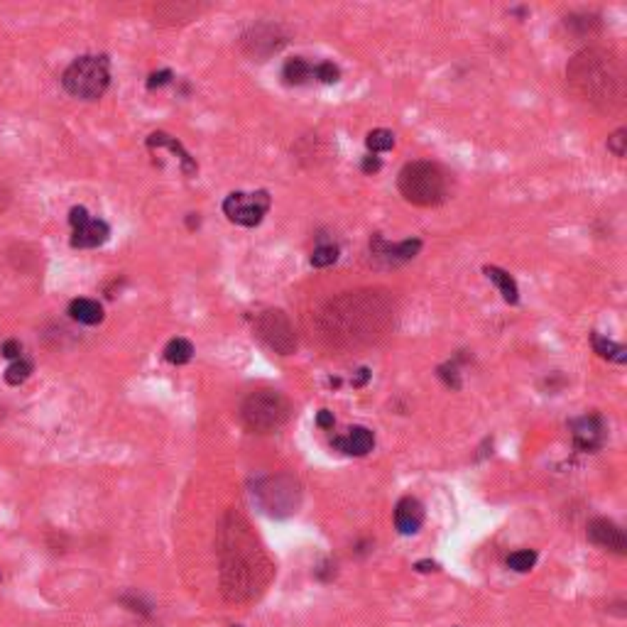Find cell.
I'll use <instances>...</instances> for the list:
<instances>
[{
	"label": "cell",
	"mask_w": 627,
	"mask_h": 627,
	"mask_svg": "<svg viewBox=\"0 0 627 627\" xmlns=\"http://www.w3.org/2000/svg\"><path fill=\"white\" fill-rule=\"evenodd\" d=\"M593 348H595V353H600V355H603V358H608V360H615V363H625V360H627L625 348H622L620 343L610 341V338L598 336V333L593 336Z\"/></svg>",
	"instance_id": "cell-21"
},
{
	"label": "cell",
	"mask_w": 627,
	"mask_h": 627,
	"mask_svg": "<svg viewBox=\"0 0 627 627\" xmlns=\"http://www.w3.org/2000/svg\"><path fill=\"white\" fill-rule=\"evenodd\" d=\"M267 571L258 542L248 532L243 517L228 515L221 534V581L228 600H245L258 593Z\"/></svg>",
	"instance_id": "cell-1"
},
{
	"label": "cell",
	"mask_w": 627,
	"mask_h": 627,
	"mask_svg": "<svg viewBox=\"0 0 627 627\" xmlns=\"http://www.w3.org/2000/svg\"><path fill=\"white\" fill-rule=\"evenodd\" d=\"M424 525V507L417 498H402L395 507V527L399 534H417Z\"/></svg>",
	"instance_id": "cell-13"
},
{
	"label": "cell",
	"mask_w": 627,
	"mask_h": 627,
	"mask_svg": "<svg viewBox=\"0 0 627 627\" xmlns=\"http://www.w3.org/2000/svg\"><path fill=\"white\" fill-rule=\"evenodd\" d=\"M258 495L260 507L272 517H287L294 515L302 503V490L299 483L289 476H272L265 478L263 483H258V487L252 490Z\"/></svg>",
	"instance_id": "cell-7"
},
{
	"label": "cell",
	"mask_w": 627,
	"mask_h": 627,
	"mask_svg": "<svg viewBox=\"0 0 627 627\" xmlns=\"http://www.w3.org/2000/svg\"><path fill=\"white\" fill-rule=\"evenodd\" d=\"M292 415L289 399L277 390H260L252 392L250 397L243 402L241 417L243 424L255 434H270L287 424Z\"/></svg>",
	"instance_id": "cell-5"
},
{
	"label": "cell",
	"mask_w": 627,
	"mask_h": 627,
	"mask_svg": "<svg viewBox=\"0 0 627 627\" xmlns=\"http://www.w3.org/2000/svg\"><path fill=\"white\" fill-rule=\"evenodd\" d=\"M270 208V194L267 191H252V194H243L235 191L228 194L223 201V213L228 216V221L238 226H258L263 221V216Z\"/></svg>",
	"instance_id": "cell-8"
},
{
	"label": "cell",
	"mask_w": 627,
	"mask_h": 627,
	"mask_svg": "<svg viewBox=\"0 0 627 627\" xmlns=\"http://www.w3.org/2000/svg\"><path fill=\"white\" fill-rule=\"evenodd\" d=\"M191 355H194V346H191V341H186V338H172V341L167 343V348H164V358H167L172 365L189 363Z\"/></svg>",
	"instance_id": "cell-20"
},
{
	"label": "cell",
	"mask_w": 627,
	"mask_h": 627,
	"mask_svg": "<svg viewBox=\"0 0 627 627\" xmlns=\"http://www.w3.org/2000/svg\"><path fill=\"white\" fill-rule=\"evenodd\" d=\"M625 142H627V130L620 128L613 133V138H608V150L615 157H625Z\"/></svg>",
	"instance_id": "cell-27"
},
{
	"label": "cell",
	"mask_w": 627,
	"mask_h": 627,
	"mask_svg": "<svg viewBox=\"0 0 627 627\" xmlns=\"http://www.w3.org/2000/svg\"><path fill=\"white\" fill-rule=\"evenodd\" d=\"M69 314H72L74 321L86 324V326L101 324L103 321V307L96 302V299H74V302L69 304Z\"/></svg>",
	"instance_id": "cell-16"
},
{
	"label": "cell",
	"mask_w": 627,
	"mask_h": 627,
	"mask_svg": "<svg viewBox=\"0 0 627 627\" xmlns=\"http://www.w3.org/2000/svg\"><path fill=\"white\" fill-rule=\"evenodd\" d=\"M147 145L150 147H169V150L174 152V155H179V160H182V164H184V172L189 174V172H194V162H191V157L186 155L184 152V147L179 145V142L174 140V138H169V135H164V133H155V135H150L147 138Z\"/></svg>",
	"instance_id": "cell-19"
},
{
	"label": "cell",
	"mask_w": 627,
	"mask_h": 627,
	"mask_svg": "<svg viewBox=\"0 0 627 627\" xmlns=\"http://www.w3.org/2000/svg\"><path fill=\"white\" fill-rule=\"evenodd\" d=\"M319 426H324V429H331V426H333V415H331L329 409H321L319 412Z\"/></svg>",
	"instance_id": "cell-30"
},
{
	"label": "cell",
	"mask_w": 627,
	"mask_h": 627,
	"mask_svg": "<svg viewBox=\"0 0 627 627\" xmlns=\"http://www.w3.org/2000/svg\"><path fill=\"white\" fill-rule=\"evenodd\" d=\"M392 314L390 299L380 297L377 292H348L326 304L321 311V329L331 341L370 338L390 324Z\"/></svg>",
	"instance_id": "cell-2"
},
{
	"label": "cell",
	"mask_w": 627,
	"mask_h": 627,
	"mask_svg": "<svg viewBox=\"0 0 627 627\" xmlns=\"http://www.w3.org/2000/svg\"><path fill=\"white\" fill-rule=\"evenodd\" d=\"M365 145H368L370 152H387L395 147V133H390L385 128L370 130L368 138H365Z\"/></svg>",
	"instance_id": "cell-22"
},
{
	"label": "cell",
	"mask_w": 627,
	"mask_h": 627,
	"mask_svg": "<svg viewBox=\"0 0 627 627\" xmlns=\"http://www.w3.org/2000/svg\"><path fill=\"white\" fill-rule=\"evenodd\" d=\"M314 72H316V67L314 64H309L307 59H302V56H294V59H289V62L285 64V69H282V76H285L287 84H307L309 78H314Z\"/></svg>",
	"instance_id": "cell-18"
},
{
	"label": "cell",
	"mask_w": 627,
	"mask_h": 627,
	"mask_svg": "<svg viewBox=\"0 0 627 627\" xmlns=\"http://www.w3.org/2000/svg\"><path fill=\"white\" fill-rule=\"evenodd\" d=\"M255 329H258V336L263 338L270 348L282 353V355H289V353L297 348V338H294L289 319H287L282 311H277V309H270V311L260 314L258 321H255Z\"/></svg>",
	"instance_id": "cell-9"
},
{
	"label": "cell",
	"mask_w": 627,
	"mask_h": 627,
	"mask_svg": "<svg viewBox=\"0 0 627 627\" xmlns=\"http://www.w3.org/2000/svg\"><path fill=\"white\" fill-rule=\"evenodd\" d=\"M333 446L341 448L343 454H351V456H365L373 451V446H375V434L370 429H365V426H353V429H348L346 437L336 439L333 441Z\"/></svg>",
	"instance_id": "cell-14"
},
{
	"label": "cell",
	"mask_w": 627,
	"mask_h": 627,
	"mask_svg": "<svg viewBox=\"0 0 627 627\" xmlns=\"http://www.w3.org/2000/svg\"><path fill=\"white\" fill-rule=\"evenodd\" d=\"M69 223L74 228V238L72 245L74 248H98L108 241L111 228H108L106 221H96L89 216L84 206H74L69 213Z\"/></svg>",
	"instance_id": "cell-10"
},
{
	"label": "cell",
	"mask_w": 627,
	"mask_h": 627,
	"mask_svg": "<svg viewBox=\"0 0 627 627\" xmlns=\"http://www.w3.org/2000/svg\"><path fill=\"white\" fill-rule=\"evenodd\" d=\"M338 260V248L336 245H319L311 252V265L314 267H329Z\"/></svg>",
	"instance_id": "cell-25"
},
{
	"label": "cell",
	"mask_w": 627,
	"mask_h": 627,
	"mask_svg": "<svg viewBox=\"0 0 627 627\" xmlns=\"http://www.w3.org/2000/svg\"><path fill=\"white\" fill-rule=\"evenodd\" d=\"M30 375H32V363H30V360H23V358L15 360V363L6 370V380L10 382V385H23Z\"/></svg>",
	"instance_id": "cell-24"
},
{
	"label": "cell",
	"mask_w": 627,
	"mask_h": 627,
	"mask_svg": "<svg viewBox=\"0 0 627 627\" xmlns=\"http://www.w3.org/2000/svg\"><path fill=\"white\" fill-rule=\"evenodd\" d=\"M534 564H537V551H532V549H520V551L507 556V566L517 573L529 571V569H534Z\"/></svg>",
	"instance_id": "cell-23"
},
{
	"label": "cell",
	"mask_w": 627,
	"mask_h": 627,
	"mask_svg": "<svg viewBox=\"0 0 627 627\" xmlns=\"http://www.w3.org/2000/svg\"><path fill=\"white\" fill-rule=\"evenodd\" d=\"M64 89L81 101H96L106 94L111 84V69L106 56H78L64 72Z\"/></svg>",
	"instance_id": "cell-6"
},
{
	"label": "cell",
	"mask_w": 627,
	"mask_h": 627,
	"mask_svg": "<svg viewBox=\"0 0 627 627\" xmlns=\"http://www.w3.org/2000/svg\"><path fill=\"white\" fill-rule=\"evenodd\" d=\"M172 78V72H160V74H152L150 81H147V86L150 89H155V86H164Z\"/></svg>",
	"instance_id": "cell-29"
},
{
	"label": "cell",
	"mask_w": 627,
	"mask_h": 627,
	"mask_svg": "<svg viewBox=\"0 0 627 627\" xmlns=\"http://www.w3.org/2000/svg\"><path fill=\"white\" fill-rule=\"evenodd\" d=\"M20 353H23V346H20L17 341H6V343H3V355H6V358L20 360Z\"/></svg>",
	"instance_id": "cell-28"
},
{
	"label": "cell",
	"mask_w": 627,
	"mask_h": 627,
	"mask_svg": "<svg viewBox=\"0 0 627 627\" xmlns=\"http://www.w3.org/2000/svg\"><path fill=\"white\" fill-rule=\"evenodd\" d=\"M588 539L598 547L608 549V551H615V554H627V537L620 527L610 520H593L588 525Z\"/></svg>",
	"instance_id": "cell-12"
},
{
	"label": "cell",
	"mask_w": 627,
	"mask_h": 627,
	"mask_svg": "<svg viewBox=\"0 0 627 627\" xmlns=\"http://www.w3.org/2000/svg\"><path fill=\"white\" fill-rule=\"evenodd\" d=\"M314 78H319V81H324V84H336L338 78H341V72H338L336 64L321 62V64H316V72H314Z\"/></svg>",
	"instance_id": "cell-26"
},
{
	"label": "cell",
	"mask_w": 627,
	"mask_h": 627,
	"mask_svg": "<svg viewBox=\"0 0 627 627\" xmlns=\"http://www.w3.org/2000/svg\"><path fill=\"white\" fill-rule=\"evenodd\" d=\"M573 439L576 446L583 451H593L603 441V426H600L598 417H583V419L573 421Z\"/></svg>",
	"instance_id": "cell-15"
},
{
	"label": "cell",
	"mask_w": 627,
	"mask_h": 627,
	"mask_svg": "<svg viewBox=\"0 0 627 627\" xmlns=\"http://www.w3.org/2000/svg\"><path fill=\"white\" fill-rule=\"evenodd\" d=\"M397 186L399 194L415 206H439L448 196V174L439 164L417 160L402 167Z\"/></svg>",
	"instance_id": "cell-4"
},
{
	"label": "cell",
	"mask_w": 627,
	"mask_h": 627,
	"mask_svg": "<svg viewBox=\"0 0 627 627\" xmlns=\"http://www.w3.org/2000/svg\"><path fill=\"white\" fill-rule=\"evenodd\" d=\"M370 248H373V255H375L377 260H382L387 267H397V265L412 260L417 252L421 250V241H419V238H409V241H402V243H395V245H390L387 241H382L380 235H375V238H373V243H370Z\"/></svg>",
	"instance_id": "cell-11"
},
{
	"label": "cell",
	"mask_w": 627,
	"mask_h": 627,
	"mask_svg": "<svg viewBox=\"0 0 627 627\" xmlns=\"http://www.w3.org/2000/svg\"><path fill=\"white\" fill-rule=\"evenodd\" d=\"M569 84L591 106L613 111L622 101V69L610 52L591 47L578 52L566 69Z\"/></svg>",
	"instance_id": "cell-3"
},
{
	"label": "cell",
	"mask_w": 627,
	"mask_h": 627,
	"mask_svg": "<svg viewBox=\"0 0 627 627\" xmlns=\"http://www.w3.org/2000/svg\"><path fill=\"white\" fill-rule=\"evenodd\" d=\"M363 169H365V172H377V169H380V160H375V157H368V160L363 162Z\"/></svg>",
	"instance_id": "cell-31"
},
{
	"label": "cell",
	"mask_w": 627,
	"mask_h": 627,
	"mask_svg": "<svg viewBox=\"0 0 627 627\" xmlns=\"http://www.w3.org/2000/svg\"><path fill=\"white\" fill-rule=\"evenodd\" d=\"M485 274H487V280L498 285V289H500V294H503L505 302L517 304V299H520V289H517V282L512 280V274L505 272V270H500V267H495V265H487Z\"/></svg>",
	"instance_id": "cell-17"
}]
</instances>
